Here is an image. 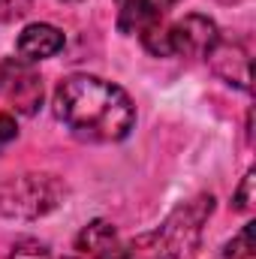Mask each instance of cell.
<instances>
[{
    "mask_svg": "<svg viewBox=\"0 0 256 259\" xmlns=\"http://www.w3.org/2000/svg\"><path fill=\"white\" fill-rule=\"evenodd\" d=\"M15 49H18V58L36 64V61L55 58V55L64 49V33H61L55 24H42V21H36V24H27V27L21 30Z\"/></svg>",
    "mask_w": 256,
    "mask_h": 259,
    "instance_id": "8",
    "label": "cell"
},
{
    "mask_svg": "<svg viewBox=\"0 0 256 259\" xmlns=\"http://www.w3.org/2000/svg\"><path fill=\"white\" fill-rule=\"evenodd\" d=\"M15 136H18L15 118H12L9 112H0V151H3L9 142H15Z\"/></svg>",
    "mask_w": 256,
    "mask_h": 259,
    "instance_id": "14",
    "label": "cell"
},
{
    "mask_svg": "<svg viewBox=\"0 0 256 259\" xmlns=\"http://www.w3.org/2000/svg\"><path fill=\"white\" fill-rule=\"evenodd\" d=\"M64 196L66 187L58 175H46V172L12 175L0 184V214L36 220V217L55 211L64 202Z\"/></svg>",
    "mask_w": 256,
    "mask_h": 259,
    "instance_id": "3",
    "label": "cell"
},
{
    "mask_svg": "<svg viewBox=\"0 0 256 259\" xmlns=\"http://www.w3.org/2000/svg\"><path fill=\"white\" fill-rule=\"evenodd\" d=\"M115 244H118L115 226L106 223V220H94V223H88L78 232V238H75V256L72 259H94V256H100V253H106V250H112Z\"/></svg>",
    "mask_w": 256,
    "mask_h": 259,
    "instance_id": "9",
    "label": "cell"
},
{
    "mask_svg": "<svg viewBox=\"0 0 256 259\" xmlns=\"http://www.w3.org/2000/svg\"><path fill=\"white\" fill-rule=\"evenodd\" d=\"M66 3H75V0H66Z\"/></svg>",
    "mask_w": 256,
    "mask_h": 259,
    "instance_id": "15",
    "label": "cell"
},
{
    "mask_svg": "<svg viewBox=\"0 0 256 259\" xmlns=\"http://www.w3.org/2000/svg\"><path fill=\"white\" fill-rule=\"evenodd\" d=\"M253 184H256V172L250 169V172L241 178V184H238L235 196H232V202H235L238 211H250V208H253Z\"/></svg>",
    "mask_w": 256,
    "mask_h": 259,
    "instance_id": "12",
    "label": "cell"
},
{
    "mask_svg": "<svg viewBox=\"0 0 256 259\" xmlns=\"http://www.w3.org/2000/svg\"><path fill=\"white\" fill-rule=\"evenodd\" d=\"M9 259H52V250L42 241H36V238H21L12 247V256Z\"/></svg>",
    "mask_w": 256,
    "mask_h": 259,
    "instance_id": "11",
    "label": "cell"
},
{
    "mask_svg": "<svg viewBox=\"0 0 256 259\" xmlns=\"http://www.w3.org/2000/svg\"><path fill=\"white\" fill-rule=\"evenodd\" d=\"M214 199L211 196H196L193 202L181 205L178 211H172L163 226H157L154 232L136 235L133 241H118L112 250L100 253L94 259H184L193 253V247L199 244V232L205 217L211 214Z\"/></svg>",
    "mask_w": 256,
    "mask_h": 259,
    "instance_id": "2",
    "label": "cell"
},
{
    "mask_svg": "<svg viewBox=\"0 0 256 259\" xmlns=\"http://www.w3.org/2000/svg\"><path fill=\"white\" fill-rule=\"evenodd\" d=\"M250 256H253V223L241 226V232L223 250V259H250Z\"/></svg>",
    "mask_w": 256,
    "mask_h": 259,
    "instance_id": "10",
    "label": "cell"
},
{
    "mask_svg": "<svg viewBox=\"0 0 256 259\" xmlns=\"http://www.w3.org/2000/svg\"><path fill=\"white\" fill-rule=\"evenodd\" d=\"M55 115L81 142H121L136 124V106L124 88L100 75L72 72L55 88Z\"/></svg>",
    "mask_w": 256,
    "mask_h": 259,
    "instance_id": "1",
    "label": "cell"
},
{
    "mask_svg": "<svg viewBox=\"0 0 256 259\" xmlns=\"http://www.w3.org/2000/svg\"><path fill=\"white\" fill-rule=\"evenodd\" d=\"M0 100L18 115H36L42 106V78L24 58H6L0 64Z\"/></svg>",
    "mask_w": 256,
    "mask_h": 259,
    "instance_id": "4",
    "label": "cell"
},
{
    "mask_svg": "<svg viewBox=\"0 0 256 259\" xmlns=\"http://www.w3.org/2000/svg\"><path fill=\"white\" fill-rule=\"evenodd\" d=\"M208 61L214 72L241 91H250V49L238 39H217V46L208 52Z\"/></svg>",
    "mask_w": 256,
    "mask_h": 259,
    "instance_id": "6",
    "label": "cell"
},
{
    "mask_svg": "<svg viewBox=\"0 0 256 259\" xmlns=\"http://www.w3.org/2000/svg\"><path fill=\"white\" fill-rule=\"evenodd\" d=\"M33 0H0V21H15L21 15H27Z\"/></svg>",
    "mask_w": 256,
    "mask_h": 259,
    "instance_id": "13",
    "label": "cell"
},
{
    "mask_svg": "<svg viewBox=\"0 0 256 259\" xmlns=\"http://www.w3.org/2000/svg\"><path fill=\"white\" fill-rule=\"evenodd\" d=\"M178 0H115L118 6V30L121 33H145L154 24H163L166 12Z\"/></svg>",
    "mask_w": 256,
    "mask_h": 259,
    "instance_id": "7",
    "label": "cell"
},
{
    "mask_svg": "<svg viewBox=\"0 0 256 259\" xmlns=\"http://www.w3.org/2000/svg\"><path fill=\"white\" fill-rule=\"evenodd\" d=\"M166 39H169V58H208V52L217 46L220 33L217 24L208 15H184L181 21L166 27Z\"/></svg>",
    "mask_w": 256,
    "mask_h": 259,
    "instance_id": "5",
    "label": "cell"
}]
</instances>
